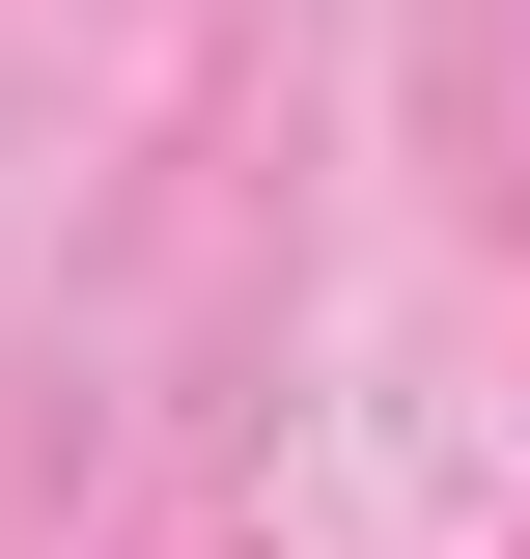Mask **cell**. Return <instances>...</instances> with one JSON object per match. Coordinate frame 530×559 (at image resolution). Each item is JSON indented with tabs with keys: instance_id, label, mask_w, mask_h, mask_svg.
<instances>
[{
	"instance_id": "1",
	"label": "cell",
	"mask_w": 530,
	"mask_h": 559,
	"mask_svg": "<svg viewBox=\"0 0 530 559\" xmlns=\"http://www.w3.org/2000/svg\"><path fill=\"white\" fill-rule=\"evenodd\" d=\"M224 559H252V532H224Z\"/></svg>"
}]
</instances>
